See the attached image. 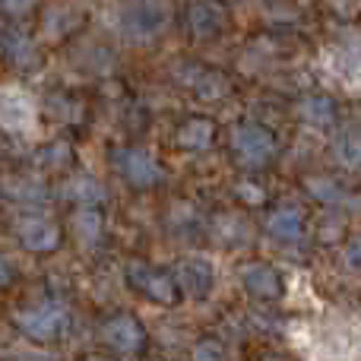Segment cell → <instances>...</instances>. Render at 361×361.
Masks as SVG:
<instances>
[{"mask_svg": "<svg viewBox=\"0 0 361 361\" xmlns=\"http://www.w3.org/2000/svg\"><path fill=\"white\" fill-rule=\"evenodd\" d=\"M0 127L25 133L35 127V102L19 86H0Z\"/></svg>", "mask_w": 361, "mask_h": 361, "instance_id": "cell-2", "label": "cell"}, {"mask_svg": "<svg viewBox=\"0 0 361 361\" xmlns=\"http://www.w3.org/2000/svg\"><path fill=\"white\" fill-rule=\"evenodd\" d=\"M307 190H311L317 200H324V203H339V200H343V187L326 180V178H320V180L311 178L307 180Z\"/></svg>", "mask_w": 361, "mask_h": 361, "instance_id": "cell-20", "label": "cell"}, {"mask_svg": "<svg viewBox=\"0 0 361 361\" xmlns=\"http://www.w3.org/2000/svg\"><path fill=\"white\" fill-rule=\"evenodd\" d=\"M92 361H105V358H92Z\"/></svg>", "mask_w": 361, "mask_h": 361, "instance_id": "cell-28", "label": "cell"}, {"mask_svg": "<svg viewBox=\"0 0 361 361\" xmlns=\"http://www.w3.org/2000/svg\"><path fill=\"white\" fill-rule=\"evenodd\" d=\"M336 159L345 169H361V133H345L336 140Z\"/></svg>", "mask_w": 361, "mask_h": 361, "instance_id": "cell-18", "label": "cell"}, {"mask_svg": "<svg viewBox=\"0 0 361 361\" xmlns=\"http://www.w3.org/2000/svg\"><path fill=\"white\" fill-rule=\"evenodd\" d=\"M231 146H235L238 159H241L244 165H263L276 149L273 133L263 130V127H257V124L235 127V133H231Z\"/></svg>", "mask_w": 361, "mask_h": 361, "instance_id": "cell-3", "label": "cell"}, {"mask_svg": "<svg viewBox=\"0 0 361 361\" xmlns=\"http://www.w3.org/2000/svg\"><path fill=\"white\" fill-rule=\"evenodd\" d=\"M4 48H6V54L13 57V61H29L32 57V44L25 42L23 35H13V32H4Z\"/></svg>", "mask_w": 361, "mask_h": 361, "instance_id": "cell-21", "label": "cell"}, {"mask_svg": "<svg viewBox=\"0 0 361 361\" xmlns=\"http://www.w3.org/2000/svg\"><path fill=\"white\" fill-rule=\"evenodd\" d=\"M102 336H105V343L114 345L118 352H137L140 343H143V330H140V324L133 317L108 320L105 330H102Z\"/></svg>", "mask_w": 361, "mask_h": 361, "instance_id": "cell-9", "label": "cell"}, {"mask_svg": "<svg viewBox=\"0 0 361 361\" xmlns=\"http://www.w3.org/2000/svg\"><path fill=\"white\" fill-rule=\"evenodd\" d=\"M212 279H216V273H212V263L206 257H187V260H180L178 282L190 298H206L212 292Z\"/></svg>", "mask_w": 361, "mask_h": 361, "instance_id": "cell-6", "label": "cell"}, {"mask_svg": "<svg viewBox=\"0 0 361 361\" xmlns=\"http://www.w3.org/2000/svg\"><path fill=\"white\" fill-rule=\"evenodd\" d=\"M73 231H76V238H80L86 247H89V244H95V241H99V235H102L99 212H92V209L76 212V216H73Z\"/></svg>", "mask_w": 361, "mask_h": 361, "instance_id": "cell-16", "label": "cell"}, {"mask_svg": "<svg viewBox=\"0 0 361 361\" xmlns=\"http://www.w3.org/2000/svg\"><path fill=\"white\" fill-rule=\"evenodd\" d=\"M32 4H35V0H0V6H4L6 13H25Z\"/></svg>", "mask_w": 361, "mask_h": 361, "instance_id": "cell-25", "label": "cell"}, {"mask_svg": "<svg viewBox=\"0 0 361 361\" xmlns=\"http://www.w3.org/2000/svg\"><path fill=\"white\" fill-rule=\"evenodd\" d=\"M241 197H247L250 203H260V190H257V187H250V184H241Z\"/></svg>", "mask_w": 361, "mask_h": 361, "instance_id": "cell-26", "label": "cell"}, {"mask_svg": "<svg viewBox=\"0 0 361 361\" xmlns=\"http://www.w3.org/2000/svg\"><path fill=\"white\" fill-rule=\"evenodd\" d=\"M16 235L19 241L29 250H54L61 241V231L54 222H48L44 216H25L16 222Z\"/></svg>", "mask_w": 361, "mask_h": 361, "instance_id": "cell-7", "label": "cell"}, {"mask_svg": "<svg viewBox=\"0 0 361 361\" xmlns=\"http://www.w3.org/2000/svg\"><path fill=\"white\" fill-rule=\"evenodd\" d=\"M267 228L273 238H279V241H298L301 238V212L292 209V206H282V209H276L273 216L267 219Z\"/></svg>", "mask_w": 361, "mask_h": 361, "instance_id": "cell-12", "label": "cell"}, {"mask_svg": "<svg viewBox=\"0 0 361 361\" xmlns=\"http://www.w3.org/2000/svg\"><path fill=\"white\" fill-rule=\"evenodd\" d=\"M13 320H16V326L25 336L51 339L63 326V307L61 305H38V307H29V311H19Z\"/></svg>", "mask_w": 361, "mask_h": 361, "instance_id": "cell-4", "label": "cell"}, {"mask_svg": "<svg viewBox=\"0 0 361 361\" xmlns=\"http://www.w3.org/2000/svg\"><path fill=\"white\" fill-rule=\"evenodd\" d=\"M6 190H10L13 200H44V184H38L35 178L6 180Z\"/></svg>", "mask_w": 361, "mask_h": 361, "instance_id": "cell-19", "label": "cell"}, {"mask_svg": "<svg viewBox=\"0 0 361 361\" xmlns=\"http://www.w3.org/2000/svg\"><path fill=\"white\" fill-rule=\"evenodd\" d=\"M169 13L159 0H130L114 10V25L124 32L127 38H149L165 25Z\"/></svg>", "mask_w": 361, "mask_h": 361, "instance_id": "cell-1", "label": "cell"}, {"mask_svg": "<svg viewBox=\"0 0 361 361\" xmlns=\"http://www.w3.org/2000/svg\"><path fill=\"white\" fill-rule=\"evenodd\" d=\"M193 361H225L222 345H216V343H200L197 352H193Z\"/></svg>", "mask_w": 361, "mask_h": 361, "instance_id": "cell-23", "label": "cell"}, {"mask_svg": "<svg viewBox=\"0 0 361 361\" xmlns=\"http://www.w3.org/2000/svg\"><path fill=\"white\" fill-rule=\"evenodd\" d=\"M219 25H222V19H219V13L212 10L209 4H193L190 6V29L197 32V35H212Z\"/></svg>", "mask_w": 361, "mask_h": 361, "instance_id": "cell-17", "label": "cell"}, {"mask_svg": "<svg viewBox=\"0 0 361 361\" xmlns=\"http://www.w3.org/2000/svg\"><path fill=\"white\" fill-rule=\"evenodd\" d=\"M10 282V267H6V260L0 257V286H6Z\"/></svg>", "mask_w": 361, "mask_h": 361, "instance_id": "cell-27", "label": "cell"}, {"mask_svg": "<svg viewBox=\"0 0 361 361\" xmlns=\"http://www.w3.org/2000/svg\"><path fill=\"white\" fill-rule=\"evenodd\" d=\"M178 143L184 146V149H193V152L209 149V143H212V124H209V121H190V124L180 127Z\"/></svg>", "mask_w": 361, "mask_h": 361, "instance_id": "cell-13", "label": "cell"}, {"mask_svg": "<svg viewBox=\"0 0 361 361\" xmlns=\"http://www.w3.org/2000/svg\"><path fill=\"white\" fill-rule=\"evenodd\" d=\"M130 276H133V282H137V288H143L152 301H159V305H175L178 288L169 273H159V269H149V267H133Z\"/></svg>", "mask_w": 361, "mask_h": 361, "instance_id": "cell-8", "label": "cell"}, {"mask_svg": "<svg viewBox=\"0 0 361 361\" xmlns=\"http://www.w3.org/2000/svg\"><path fill=\"white\" fill-rule=\"evenodd\" d=\"M345 267H349V269H361V235L349 244V247H345Z\"/></svg>", "mask_w": 361, "mask_h": 361, "instance_id": "cell-24", "label": "cell"}, {"mask_svg": "<svg viewBox=\"0 0 361 361\" xmlns=\"http://www.w3.org/2000/svg\"><path fill=\"white\" fill-rule=\"evenodd\" d=\"M330 70L345 82H361V42H345L326 57Z\"/></svg>", "mask_w": 361, "mask_h": 361, "instance_id": "cell-11", "label": "cell"}, {"mask_svg": "<svg viewBox=\"0 0 361 361\" xmlns=\"http://www.w3.org/2000/svg\"><path fill=\"white\" fill-rule=\"evenodd\" d=\"M222 228H228V235H225V241H228V244H238V241H244V238H247V225L238 222L235 216H225L222 219Z\"/></svg>", "mask_w": 361, "mask_h": 361, "instance_id": "cell-22", "label": "cell"}, {"mask_svg": "<svg viewBox=\"0 0 361 361\" xmlns=\"http://www.w3.org/2000/svg\"><path fill=\"white\" fill-rule=\"evenodd\" d=\"M298 111H301V118H305L307 124H314V127H326V124H333V118H336V108H333V102L330 99H320V95H311V99H305Z\"/></svg>", "mask_w": 361, "mask_h": 361, "instance_id": "cell-14", "label": "cell"}, {"mask_svg": "<svg viewBox=\"0 0 361 361\" xmlns=\"http://www.w3.org/2000/svg\"><path fill=\"white\" fill-rule=\"evenodd\" d=\"M63 197H67V200H80V203H99V200L105 197V190H102L99 180L80 175V178H70L67 184H63Z\"/></svg>", "mask_w": 361, "mask_h": 361, "instance_id": "cell-15", "label": "cell"}, {"mask_svg": "<svg viewBox=\"0 0 361 361\" xmlns=\"http://www.w3.org/2000/svg\"><path fill=\"white\" fill-rule=\"evenodd\" d=\"M241 282L257 298H276V295L282 292L279 276H276V269L267 267V263H247V267L241 269Z\"/></svg>", "mask_w": 361, "mask_h": 361, "instance_id": "cell-10", "label": "cell"}, {"mask_svg": "<svg viewBox=\"0 0 361 361\" xmlns=\"http://www.w3.org/2000/svg\"><path fill=\"white\" fill-rule=\"evenodd\" d=\"M114 165L130 184L137 187H152L162 178V169L156 165V159L146 156L143 149H118L114 152Z\"/></svg>", "mask_w": 361, "mask_h": 361, "instance_id": "cell-5", "label": "cell"}]
</instances>
